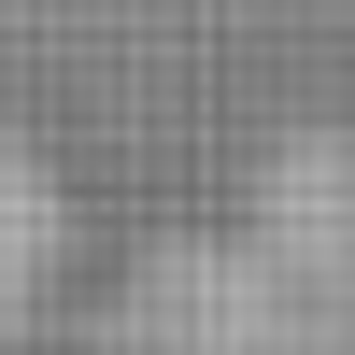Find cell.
I'll return each instance as SVG.
<instances>
[{
    "instance_id": "obj_2",
    "label": "cell",
    "mask_w": 355,
    "mask_h": 355,
    "mask_svg": "<svg viewBox=\"0 0 355 355\" xmlns=\"http://www.w3.org/2000/svg\"><path fill=\"white\" fill-rule=\"evenodd\" d=\"M57 256H71V199H57L43 142H15V128H0V355H15V327H43Z\"/></svg>"
},
{
    "instance_id": "obj_1",
    "label": "cell",
    "mask_w": 355,
    "mask_h": 355,
    "mask_svg": "<svg viewBox=\"0 0 355 355\" xmlns=\"http://www.w3.org/2000/svg\"><path fill=\"white\" fill-rule=\"evenodd\" d=\"M71 355H355V185L157 227L71 313Z\"/></svg>"
}]
</instances>
